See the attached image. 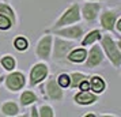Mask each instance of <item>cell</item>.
Wrapping results in <instances>:
<instances>
[{"label": "cell", "instance_id": "8992f818", "mask_svg": "<svg viewBox=\"0 0 121 117\" xmlns=\"http://www.w3.org/2000/svg\"><path fill=\"white\" fill-rule=\"evenodd\" d=\"M104 60V55H102V50L99 46H93V49L90 50L88 53V60L86 63V67L87 68H93L99 65Z\"/></svg>", "mask_w": 121, "mask_h": 117}, {"label": "cell", "instance_id": "44dd1931", "mask_svg": "<svg viewBox=\"0 0 121 117\" xmlns=\"http://www.w3.org/2000/svg\"><path fill=\"white\" fill-rule=\"evenodd\" d=\"M14 45H15V48H17L18 50H26L27 49V41H26V38H23V37H18V38L15 39Z\"/></svg>", "mask_w": 121, "mask_h": 117}, {"label": "cell", "instance_id": "2e32d148", "mask_svg": "<svg viewBox=\"0 0 121 117\" xmlns=\"http://www.w3.org/2000/svg\"><path fill=\"white\" fill-rule=\"evenodd\" d=\"M1 110H3V113L6 116H15L18 113V106L14 102H6L3 105V108H1Z\"/></svg>", "mask_w": 121, "mask_h": 117}, {"label": "cell", "instance_id": "4316f807", "mask_svg": "<svg viewBox=\"0 0 121 117\" xmlns=\"http://www.w3.org/2000/svg\"><path fill=\"white\" fill-rule=\"evenodd\" d=\"M1 80H3V78H0V83H1Z\"/></svg>", "mask_w": 121, "mask_h": 117}, {"label": "cell", "instance_id": "cb8c5ba5", "mask_svg": "<svg viewBox=\"0 0 121 117\" xmlns=\"http://www.w3.org/2000/svg\"><path fill=\"white\" fill-rule=\"evenodd\" d=\"M39 116L42 117H52L53 116V112L50 109L49 106H42L41 108V110H39Z\"/></svg>", "mask_w": 121, "mask_h": 117}, {"label": "cell", "instance_id": "ac0fdd59", "mask_svg": "<svg viewBox=\"0 0 121 117\" xmlns=\"http://www.w3.org/2000/svg\"><path fill=\"white\" fill-rule=\"evenodd\" d=\"M35 101V95L31 93V91H26V93H23L22 97H21V102H22L23 105H29V104H31Z\"/></svg>", "mask_w": 121, "mask_h": 117}, {"label": "cell", "instance_id": "9a60e30c", "mask_svg": "<svg viewBox=\"0 0 121 117\" xmlns=\"http://www.w3.org/2000/svg\"><path fill=\"white\" fill-rule=\"evenodd\" d=\"M71 83H69V86L71 87H79V84L82 83L83 80H87V76L86 75H83V74H80V72H75V74H72L71 75Z\"/></svg>", "mask_w": 121, "mask_h": 117}, {"label": "cell", "instance_id": "7c38bea8", "mask_svg": "<svg viewBox=\"0 0 121 117\" xmlns=\"http://www.w3.org/2000/svg\"><path fill=\"white\" fill-rule=\"evenodd\" d=\"M95 101H97V97L93 94H90L86 90H83L82 93H79L75 97V102L76 104H80V105H90V104H94Z\"/></svg>", "mask_w": 121, "mask_h": 117}, {"label": "cell", "instance_id": "4fadbf2b", "mask_svg": "<svg viewBox=\"0 0 121 117\" xmlns=\"http://www.w3.org/2000/svg\"><path fill=\"white\" fill-rule=\"evenodd\" d=\"M90 87H91V90H93L94 93H102L105 90V82L99 76H93L91 78Z\"/></svg>", "mask_w": 121, "mask_h": 117}, {"label": "cell", "instance_id": "3957f363", "mask_svg": "<svg viewBox=\"0 0 121 117\" xmlns=\"http://www.w3.org/2000/svg\"><path fill=\"white\" fill-rule=\"evenodd\" d=\"M6 83L11 91H18L25 86V76L21 72H12L6 78Z\"/></svg>", "mask_w": 121, "mask_h": 117}, {"label": "cell", "instance_id": "d6986e66", "mask_svg": "<svg viewBox=\"0 0 121 117\" xmlns=\"http://www.w3.org/2000/svg\"><path fill=\"white\" fill-rule=\"evenodd\" d=\"M1 64H3V67L6 68V69L11 71L12 68L15 67V60L12 59L11 56H6V57L1 59Z\"/></svg>", "mask_w": 121, "mask_h": 117}, {"label": "cell", "instance_id": "7402d4cb", "mask_svg": "<svg viewBox=\"0 0 121 117\" xmlns=\"http://www.w3.org/2000/svg\"><path fill=\"white\" fill-rule=\"evenodd\" d=\"M10 27H11V21L6 15L0 14V29L1 30H7V29H10Z\"/></svg>", "mask_w": 121, "mask_h": 117}, {"label": "cell", "instance_id": "6da1fadb", "mask_svg": "<svg viewBox=\"0 0 121 117\" xmlns=\"http://www.w3.org/2000/svg\"><path fill=\"white\" fill-rule=\"evenodd\" d=\"M102 46H104L106 55L109 57V60L114 67H120L121 64V53H120V44H116L113 39L110 38V35H104L102 38Z\"/></svg>", "mask_w": 121, "mask_h": 117}, {"label": "cell", "instance_id": "ba28073f", "mask_svg": "<svg viewBox=\"0 0 121 117\" xmlns=\"http://www.w3.org/2000/svg\"><path fill=\"white\" fill-rule=\"evenodd\" d=\"M46 91H48V95H49L52 100L59 101L63 98V91H61V86L57 82H56L55 78H52L46 84Z\"/></svg>", "mask_w": 121, "mask_h": 117}, {"label": "cell", "instance_id": "5b68a950", "mask_svg": "<svg viewBox=\"0 0 121 117\" xmlns=\"http://www.w3.org/2000/svg\"><path fill=\"white\" fill-rule=\"evenodd\" d=\"M46 74H48V67L45 64H35L30 72V84L34 86V84L39 83L46 76Z\"/></svg>", "mask_w": 121, "mask_h": 117}, {"label": "cell", "instance_id": "484cf974", "mask_svg": "<svg viewBox=\"0 0 121 117\" xmlns=\"http://www.w3.org/2000/svg\"><path fill=\"white\" fill-rule=\"evenodd\" d=\"M117 29H118V30H121V19L117 22Z\"/></svg>", "mask_w": 121, "mask_h": 117}, {"label": "cell", "instance_id": "8fae6325", "mask_svg": "<svg viewBox=\"0 0 121 117\" xmlns=\"http://www.w3.org/2000/svg\"><path fill=\"white\" fill-rule=\"evenodd\" d=\"M99 11V4H94V3H87L83 7V17L87 21H93L94 18L98 15Z\"/></svg>", "mask_w": 121, "mask_h": 117}, {"label": "cell", "instance_id": "9c48e42d", "mask_svg": "<svg viewBox=\"0 0 121 117\" xmlns=\"http://www.w3.org/2000/svg\"><path fill=\"white\" fill-rule=\"evenodd\" d=\"M116 19H117V12L116 11H105L101 17V22H102V26L106 30H112L114 27Z\"/></svg>", "mask_w": 121, "mask_h": 117}, {"label": "cell", "instance_id": "e0dca14e", "mask_svg": "<svg viewBox=\"0 0 121 117\" xmlns=\"http://www.w3.org/2000/svg\"><path fill=\"white\" fill-rule=\"evenodd\" d=\"M101 37V33H99V30H94L91 33H88L86 35V38L83 39V45H88V44H93L94 41H97V39Z\"/></svg>", "mask_w": 121, "mask_h": 117}, {"label": "cell", "instance_id": "7a4b0ae2", "mask_svg": "<svg viewBox=\"0 0 121 117\" xmlns=\"http://www.w3.org/2000/svg\"><path fill=\"white\" fill-rule=\"evenodd\" d=\"M80 19V15H79V7L76 4L71 6L68 10H67L61 18L55 23L53 29H57V27H63V26H67V25H71V23H75Z\"/></svg>", "mask_w": 121, "mask_h": 117}, {"label": "cell", "instance_id": "d4e9b609", "mask_svg": "<svg viewBox=\"0 0 121 117\" xmlns=\"http://www.w3.org/2000/svg\"><path fill=\"white\" fill-rule=\"evenodd\" d=\"M31 116H38V113H37V110H35V108L31 109Z\"/></svg>", "mask_w": 121, "mask_h": 117}, {"label": "cell", "instance_id": "ffe728a7", "mask_svg": "<svg viewBox=\"0 0 121 117\" xmlns=\"http://www.w3.org/2000/svg\"><path fill=\"white\" fill-rule=\"evenodd\" d=\"M0 14L6 15L10 21H12V22H14V12H12V10L7 6V4H0Z\"/></svg>", "mask_w": 121, "mask_h": 117}, {"label": "cell", "instance_id": "30bf717a", "mask_svg": "<svg viewBox=\"0 0 121 117\" xmlns=\"http://www.w3.org/2000/svg\"><path fill=\"white\" fill-rule=\"evenodd\" d=\"M59 35H63V37H67V38H73L76 39L79 37H82L83 34V27L80 26H71V27L63 29V30H59L57 31Z\"/></svg>", "mask_w": 121, "mask_h": 117}, {"label": "cell", "instance_id": "52a82bcc", "mask_svg": "<svg viewBox=\"0 0 121 117\" xmlns=\"http://www.w3.org/2000/svg\"><path fill=\"white\" fill-rule=\"evenodd\" d=\"M50 42H52V38L50 35H45L39 39L38 45H37V55H38L39 59H48L50 53Z\"/></svg>", "mask_w": 121, "mask_h": 117}, {"label": "cell", "instance_id": "277c9868", "mask_svg": "<svg viewBox=\"0 0 121 117\" xmlns=\"http://www.w3.org/2000/svg\"><path fill=\"white\" fill-rule=\"evenodd\" d=\"M72 49H73V44L72 42H67V41L56 38V41H55V59L61 60Z\"/></svg>", "mask_w": 121, "mask_h": 117}, {"label": "cell", "instance_id": "603a6c76", "mask_svg": "<svg viewBox=\"0 0 121 117\" xmlns=\"http://www.w3.org/2000/svg\"><path fill=\"white\" fill-rule=\"evenodd\" d=\"M57 83L60 84L61 87H68V86H69V83H71V79H69V76H68V75L63 74V75H60V76H59V79H57Z\"/></svg>", "mask_w": 121, "mask_h": 117}, {"label": "cell", "instance_id": "5bb4252c", "mask_svg": "<svg viewBox=\"0 0 121 117\" xmlns=\"http://www.w3.org/2000/svg\"><path fill=\"white\" fill-rule=\"evenodd\" d=\"M86 56H87V52H86L84 49H76V50H73V52L69 53L68 59H69L71 61H73V63H80V61H83V60L86 59Z\"/></svg>", "mask_w": 121, "mask_h": 117}]
</instances>
